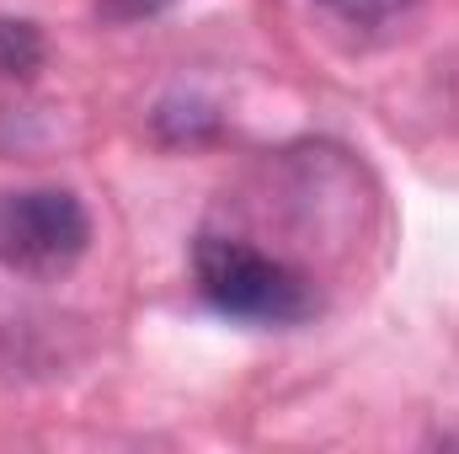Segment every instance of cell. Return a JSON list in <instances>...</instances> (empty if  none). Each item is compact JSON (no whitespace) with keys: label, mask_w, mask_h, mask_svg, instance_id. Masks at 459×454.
<instances>
[{"label":"cell","mask_w":459,"mask_h":454,"mask_svg":"<svg viewBox=\"0 0 459 454\" xmlns=\"http://www.w3.org/2000/svg\"><path fill=\"white\" fill-rule=\"evenodd\" d=\"M43 65V38L27 22H0V75H32Z\"/></svg>","instance_id":"cell-3"},{"label":"cell","mask_w":459,"mask_h":454,"mask_svg":"<svg viewBox=\"0 0 459 454\" xmlns=\"http://www.w3.org/2000/svg\"><path fill=\"white\" fill-rule=\"evenodd\" d=\"M321 5H332L337 16H347V22H385V16L406 11L411 0H321Z\"/></svg>","instance_id":"cell-4"},{"label":"cell","mask_w":459,"mask_h":454,"mask_svg":"<svg viewBox=\"0 0 459 454\" xmlns=\"http://www.w3.org/2000/svg\"><path fill=\"white\" fill-rule=\"evenodd\" d=\"M193 273H198L204 300L235 321L294 327L316 310V289L305 273H294L289 262H278V257H267L235 235H198Z\"/></svg>","instance_id":"cell-1"},{"label":"cell","mask_w":459,"mask_h":454,"mask_svg":"<svg viewBox=\"0 0 459 454\" xmlns=\"http://www.w3.org/2000/svg\"><path fill=\"white\" fill-rule=\"evenodd\" d=\"M91 240L86 204L65 188L0 193V262L27 278H54L81 262Z\"/></svg>","instance_id":"cell-2"}]
</instances>
